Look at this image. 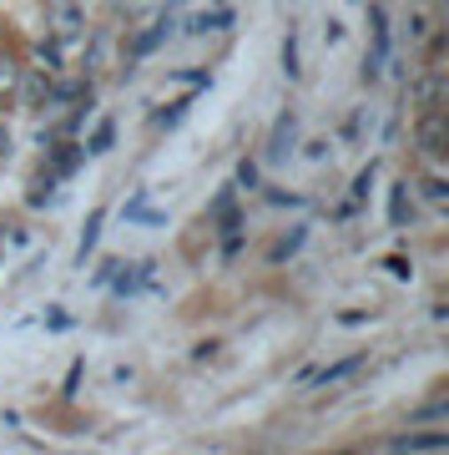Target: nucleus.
<instances>
[{
	"label": "nucleus",
	"mask_w": 449,
	"mask_h": 455,
	"mask_svg": "<svg viewBox=\"0 0 449 455\" xmlns=\"http://www.w3.org/2000/svg\"><path fill=\"white\" fill-rule=\"evenodd\" d=\"M35 61L46 66V71H56V66H61V41H56V36H46V41L35 46Z\"/></svg>",
	"instance_id": "obj_9"
},
{
	"label": "nucleus",
	"mask_w": 449,
	"mask_h": 455,
	"mask_svg": "<svg viewBox=\"0 0 449 455\" xmlns=\"http://www.w3.org/2000/svg\"><path fill=\"white\" fill-rule=\"evenodd\" d=\"M323 41H343V26L338 20H323Z\"/></svg>",
	"instance_id": "obj_21"
},
{
	"label": "nucleus",
	"mask_w": 449,
	"mask_h": 455,
	"mask_svg": "<svg viewBox=\"0 0 449 455\" xmlns=\"http://www.w3.org/2000/svg\"><path fill=\"white\" fill-rule=\"evenodd\" d=\"M369 188H374V172H358V178H353V203H364Z\"/></svg>",
	"instance_id": "obj_16"
},
{
	"label": "nucleus",
	"mask_w": 449,
	"mask_h": 455,
	"mask_svg": "<svg viewBox=\"0 0 449 455\" xmlns=\"http://www.w3.org/2000/svg\"><path fill=\"white\" fill-rule=\"evenodd\" d=\"M182 116H187V101H177V107H167V112H157V127H167V132H172L177 122H182Z\"/></svg>",
	"instance_id": "obj_13"
},
{
	"label": "nucleus",
	"mask_w": 449,
	"mask_h": 455,
	"mask_svg": "<svg viewBox=\"0 0 449 455\" xmlns=\"http://www.w3.org/2000/svg\"><path fill=\"white\" fill-rule=\"evenodd\" d=\"M278 61H283V71H288V76H298V36H283V56H278Z\"/></svg>",
	"instance_id": "obj_10"
},
{
	"label": "nucleus",
	"mask_w": 449,
	"mask_h": 455,
	"mask_svg": "<svg viewBox=\"0 0 449 455\" xmlns=\"http://www.w3.org/2000/svg\"><path fill=\"white\" fill-rule=\"evenodd\" d=\"M81 157H86L81 147H61V152H56V167H51V172H56V178H71V172L81 167Z\"/></svg>",
	"instance_id": "obj_6"
},
{
	"label": "nucleus",
	"mask_w": 449,
	"mask_h": 455,
	"mask_svg": "<svg viewBox=\"0 0 449 455\" xmlns=\"http://www.w3.org/2000/svg\"><path fill=\"white\" fill-rule=\"evenodd\" d=\"M424 197H429V203H439V197H445V182H439V178L424 182Z\"/></svg>",
	"instance_id": "obj_22"
},
{
	"label": "nucleus",
	"mask_w": 449,
	"mask_h": 455,
	"mask_svg": "<svg viewBox=\"0 0 449 455\" xmlns=\"http://www.w3.org/2000/svg\"><path fill=\"white\" fill-rule=\"evenodd\" d=\"M5 147H11V132H5V127H0V152H5Z\"/></svg>",
	"instance_id": "obj_24"
},
{
	"label": "nucleus",
	"mask_w": 449,
	"mask_h": 455,
	"mask_svg": "<svg viewBox=\"0 0 449 455\" xmlns=\"http://www.w3.org/2000/svg\"><path fill=\"white\" fill-rule=\"evenodd\" d=\"M46 324H51V329H66V324H71V319H66L61 309H46Z\"/></svg>",
	"instance_id": "obj_23"
},
{
	"label": "nucleus",
	"mask_w": 449,
	"mask_h": 455,
	"mask_svg": "<svg viewBox=\"0 0 449 455\" xmlns=\"http://www.w3.org/2000/svg\"><path fill=\"white\" fill-rule=\"evenodd\" d=\"M419 101H424V107H434V101H439V76H429V82H419Z\"/></svg>",
	"instance_id": "obj_15"
},
{
	"label": "nucleus",
	"mask_w": 449,
	"mask_h": 455,
	"mask_svg": "<svg viewBox=\"0 0 449 455\" xmlns=\"http://www.w3.org/2000/svg\"><path fill=\"white\" fill-rule=\"evenodd\" d=\"M51 36H56V41L86 36V5H81V0H56V5H51Z\"/></svg>",
	"instance_id": "obj_1"
},
{
	"label": "nucleus",
	"mask_w": 449,
	"mask_h": 455,
	"mask_svg": "<svg viewBox=\"0 0 449 455\" xmlns=\"http://www.w3.org/2000/svg\"><path fill=\"white\" fill-rule=\"evenodd\" d=\"M101 223H106V212H91V218H86V228H81V253H76V263H86L91 259V248H97V238H101Z\"/></svg>",
	"instance_id": "obj_3"
},
{
	"label": "nucleus",
	"mask_w": 449,
	"mask_h": 455,
	"mask_svg": "<svg viewBox=\"0 0 449 455\" xmlns=\"http://www.w3.org/2000/svg\"><path fill=\"white\" fill-rule=\"evenodd\" d=\"M358 132H364V116L353 112L349 122H343V137H349V142H358Z\"/></svg>",
	"instance_id": "obj_20"
},
{
	"label": "nucleus",
	"mask_w": 449,
	"mask_h": 455,
	"mask_svg": "<svg viewBox=\"0 0 449 455\" xmlns=\"http://www.w3.org/2000/svg\"><path fill=\"white\" fill-rule=\"evenodd\" d=\"M20 86H26V101H41V97H51V92H46V76H26V82H20Z\"/></svg>",
	"instance_id": "obj_14"
},
{
	"label": "nucleus",
	"mask_w": 449,
	"mask_h": 455,
	"mask_svg": "<svg viewBox=\"0 0 449 455\" xmlns=\"http://www.w3.org/2000/svg\"><path fill=\"white\" fill-rule=\"evenodd\" d=\"M112 142H116V122H101V132L91 137V147H86V152H106Z\"/></svg>",
	"instance_id": "obj_12"
},
{
	"label": "nucleus",
	"mask_w": 449,
	"mask_h": 455,
	"mask_svg": "<svg viewBox=\"0 0 449 455\" xmlns=\"http://www.w3.org/2000/svg\"><path fill=\"white\" fill-rule=\"evenodd\" d=\"M11 86H16V66H11V61H5V56H0V97H5Z\"/></svg>",
	"instance_id": "obj_17"
},
{
	"label": "nucleus",
	"mask_w": 449,
	"mask_h": 455,
	"mask_svg": "<svg viewBox=\"0 0 449 455\" xmlns=\"http://www.w3.org/2000/svg\"><path fill=\"white\" fill-rule=\"evenodd\" d=\"M161 41H167V16H161L157 26H152V31H142V41L131 46V61H142V56H152V51H157Z\"/></svg>",
	"instance_id": "obj_4"
},
{
	"label": "nucleus",
	"mask_w": 449,
	"mask_h": 455,
	"mask_svg": "<svg viewBox=\"0 0 449 455\" xmlns=\"http://www.w3.org/2000/svg\"><path fill=\"white\" fill-rule=\"evenodd\" d=\"M419 142L429 147V152H439V142H445V122H439V116H424V132H419Z\"/></svg>",
	"instance_id": "obj_8"
},
{
	"label": "nucleus",
	"mask_w": 449,
	"mask_h": 455,
	"mask_svg": "<svg viewBox=\"0 0 449 455\" xmlns=\"http://www.w3.org/2000/svg\"><path fill=\"white\" fill-rule=\"evenodd\" d=\"M298 243H303V233H288V238H278V243H273V253H268V259H273V263L293 259V253H298Z\"/></svg>",
	"instance_id": "obj_11"
},
{
	"label": "nucleus",
	"mask_w": 449,
	"mask_h": 455,
	"mask_svg": "<svg viewBox=\"0 0 449 455\" xmlns=\"http://www.w3.org/2000/svg\"><path fill=\"white\" fill-rule=\"evenodd\" d=\"M389 223H394V228L409 223V188H404V182L394 188V197H389Z\"/></svg>",
	"instance_id": "obj_5"
},
{
	"label": "nucleus",
	"mask_w": 449,
	"mask_h": 455,
	"mask_svg": "<svg viewBox=\"0 0 449 455\" xmlns=\"http://www.w3.org/2000/svg\"><path fill=\"white\" fill-rule=\"evenodd\" d=\"M238 182H242V188H257V167L253 163H238Z\"/></svg>",
	"instance_id": "obj_19"
},
{
	"label": "nucleus",
	"mask_w": 449,
	"mask_h": 455,
	"mask_svg": "<svg viewBox=\"0 0 449 455\" xmlns=\"http://www.w3.org/2000/svg\"><path fill=\"white\" fill-rule=\"evenodd\" d=\"M399 445H445V430H429V435H409Z\"/></svg>",
	"instance_id": "obj_18"
},
{
	"label": "nucleus",
	"mask_w": 449,
	"mask_h": 455,
	"mask_svg": "<svg viewBox=\"0 0 449 455\" xmlns=\"http://www.w3.org/2000/svg\"><path fill=\"white\" fill-rule=\"evenodd\" d=\"M223 26H232V11H208V16H193V31H223Z\"/></svg>",
	"instance_id": "obj_7"
},
{
	"label": "nucleus",
	"mask_w": 449,
	"mask_h": 455,
	"mask_svg": "<svg viewBox=\"0 0 449 455\" xmlns=\"http://www.w3.org/2000/svg\"><path fill=\"white\" fill-rule=\"evenodd\" d=\"M293 142H298V116L283 112V116L273 122V137H268V163H283Z\"/></svg>",
	"instance_id": "obj_2"
}]
</instances>
